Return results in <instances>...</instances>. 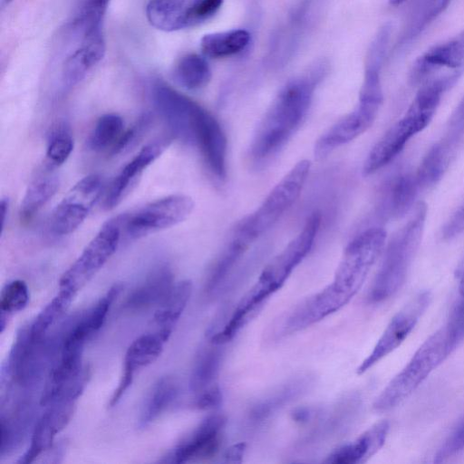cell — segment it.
<instances>
[{"instance_id": "cell-1", "label": "cell", "mask_w": 464, "mask_h": 464, "mask_svg": "<svg viewBox=\"0 0 464 464\" xmlns=\"http://www.w3.org/2000/svg\"><path fill=\"white\" fill-rule=\"evenodd\" d=\"M461 71L430 80L424 83L404 115L377 141L369 152L362 168L363 175H371L390 163L417 133L431 121L444 92L455 83Z\"/></svg>"}, {"instance_id": "cell-2", "label": "cell", "mask_w": 464, "mask_h": 464, "mask_svg": "<svg viewBox=\"0 0 464 464\" xmlns=\"http://www.w3.org/2000/svg\"><path fill=\"white\" fill-rule=\"evenodd\" d=\"M313 78L288 82L278 93L258 125L251 143V155L257 160L276 152L295 133L309 109Z\"/></svg>"}, {"instance_id": "cell-3", "label": "cell", "mask_w": 464, "mask_h": 464, "mask_svg": "<svg viewBox=\"0 0 464 464\" xmlns=\"http://www.w3.org/2000/svg\"><path fill=\"white\" fill-rule=\"evenodd\" d=\"M321 225V215L312 214L302 230L263 269L257 281L237 304L231 318L246 324L263 303L286 281L312 249Z\"/></svg>"}, {"instance_id": "cell-4", "label": "cell", "mask_w": 464, "mask_h": 464, "mask_svg": "<svg viewBox=\"0 0 464 464\" xmlns=\"http://www.w3.org/2000/svg\"><path fill=\"white\" fill-rule=\"evenodd\" d=\"M427 207L419 202L408 222L394 235L372 282L369 299L383 302L403 285L423 234Z\"/></svg>"}, {"instance_id": "cell-5", "label": "cell", "mask_w": 464, "mask_h": 464, "mask_svg": "<svg viewBox=\"0 0 464 464\" xmlns=\"http://www.w3.org/2000/svg\"><path fill=\"white\" fill-rule=\"evenodd\" d=\"M455 350L446 327L431 334L373 402L376 411H388L411 396Z\"/></svg>"}, {"instance_id": "cell-6", "label": "cell", "mask_w": 464, "mask_h": 464, "mask_svg": "<svg viewBox=\"0 0 464 464\" xmlns=\"http://www.w3.org/2000/svg\"><path fill=\"white\" fill-rule=\"evenodd\" d=\"M310 169V160L298 161L273 188L261 205L239 223L232 239L247 248L266 232L299 198Z\"/></svg>"}, {"instance_id": "cell-7", "label": "cell", "mask_w": 464, "mask_h": 464, "mask_svg": "<svg viewBox=\"0 0 464 464\" xmlns=\"http://www.w3.org/2000/svg\"><path fill=\"white\" fill-rule=\"evenodd\" d=\"M386 238L382 227H371L356 236L345 247L330 286L350 301L384 251Z\"/></svg>"}, {"instance_id": "cell-8", "label": "cell", "mask_w": 464, "mask_h": 464, "mask_svg": "<svg viewBox=\"0 0 464 464\" xmlns=\"http://www.w3.org/2000/svg\"><path fill=\"white\" fill-rule=\"evenodd\" d=\"M194 206L189 196L175 194L118 215L122 239H138L174 227L189 217Z\"/></svg>"}, {"instance_id": "cell-9", "label": "cell", "mask_w": 464, "mask_h": 464, "mask_svg": "<svg viewBox=\"0 0 464 464\" xmlns=\"http://www.w3.org/2000/svg\"><path fill=\"white\" fill-rule=\"evenodd\" d=\"M122 240L117 217L107 220L62 276L60 289L76 293L103 266Z\"/></svg>"}, {"instance_id": "cell-10", "label": "cell", "mask_w": 464, "mask_h": 464, "mask_svg": "<svg viewBox=\"0 0 464 464\" xmlns=\"http://www.w3.org/2000/svg\"><path fill=\"white\" fill-rule=\"evenodd\" d=\"M55 348L53 341L46 335L33 337L29 326L17 334L6 362L5 372L12 382L22 388L29 389L41 378Z\"/></svg>"}, {"instance_id": "cell-11", "label": "cell", "mask_w": 464, "mask_h": 464, "mask_svg": "<svg viewBox=\"0 0 464 464\" xmlns=\"http://www.w3.org/2000/svg\"><path fill=\"white\" fill-rule=\"evenodd\" d=\"M103 188V179L99 174H90L75 183L52 213V231L59 236L75 231L100 199Z\"/></svg>"}, {"instance_id": "cell-12", "label": "cell", "mask_w": 464, "mask_h": 464, "mask_svg": "<svg viewBox=\"0 0 464 464\" xmlns=\"http://www.w3.org/2000/svg\"><path fill=\"white\" fill-rule=\"evenodd\" d=\"M223 0H150L146 15L155 28L173 32L197 25L212 17Z\"/></svg>"}, {"instance_id": "cell-13", "label": "cell", "mask_w": 464, "mask_h": 464, "mask_svg": "<svg viewBox=\"0 0 464 464\" xmlns=\"http://www.w3.org/2000/svg\"><path fill=\"white\" fill-rule=\"evenodd\" d=\"M383 96L360 94L359 103L353 111L337 121L314 144V153L322 160L333 150L353 140L374 122Z\"/></svg>"}, {"instance_id": "cell-14", "label": "cell", "mask_w": 464, "mask_h": 464, "mask_svg": "<svg viewBox=\"0 0 464 464\" xmlns=\"http://www.w3.org/2000/svg\"><path fill=\"white\" fill-rule=\"evenodd\" d=\"M430 301L429 292L414 295L390 321L368 356L357 368L362 374L396 350L411 333Z\"/></svg>"}, {"instance_id": "cell-15", "label": "cell", "mask_w": 464, "mask_h": 464, "mask_svg": "<svg viewBox=\"0 0 464 464\" xmlns=\"http://www.w3.org/2000/svg\"><path fill=\"white\" fill-rule=\"evenodd\" d=\"M151 97L171 133L185 142L192 143L193 117L199 104L160 82L153 85Z\"/></svg>"}, {"instance_id": "cell-16", "label": "cell", "mask_w": 464, "mask_h": 464, "mask_svg": "<svg viewBox=\"0 0 464 464\" xmlns=\"http://www.w3.org/2000/svg\"><path fill=\"white\" fill-rule=\"evenodd\" d=\"M192 140L207 165L218 178L226 177L227 138L218 120L198 105L192 123Z\"/></svg>"}, {"instance_id": "cell-17", "label": "cell", "mask_w": 464, "mask_h": 464, "mask_svg": "<svg viewBox=\"0 0 464 464\" xmlns=\"http://www.w3.org/2000/svg\"><path fill=\"white\" fill-rule=\"evenodd\" d=\"M226 425L222 414H211L181 441L170 454V462L187 463L214 456L218 450Z\"/></svg>"}, {"instance_id": "cell-18", "label": "cell", "mask_w": 464, "mask_h": 464, "mask_svg": "<svg viewBox=\"0 0 464 464\" xmlns=\"http://www.w3.org/2000/svg\"><path fill=\"white\" fill-rule=\"evenodd\" d=\"M169 140L160 139L145 145L119 172L105 193L104 208L118 206L139 182L143 171L168 148Z\"/></svg>"}, {"instance_id": "cell-19", "label": "cell", "mask_w": 464, "mask_h": 464, "mask_svg": "<svg viewBox=\"0 0 464 464\" xmlns=\"http://www.w3.org/2000/svg\"><path fill=\"white\" fill-rule=\"evenodd\" d=\"M48 406L36 421L29 448L18 463L34 462L42 453L51 449L55 436L66 427L73 415L74 401H59Z\"/></svg>"}, {"instance_id": "cell-20", "label": "cell", "mask_w": 464, "mask_h": 464, "mask_svg": "<svg viewBox=\"0 0 464 464\" xmlns=\"http://www.w3.org/2000/svg\"><path fill=\"white\" fill-rule=\"evenodd\" d=\"M390 425L382 420L361 434L356 440L334 450L324 460L332 464L363 463L384 445Z\"/></svg>"}, {"instance_id": "cell-21", "label": "cell", "mask_w": 464, "mask_h": 464, "mask_svg": "<svg viewBox=\"0 0 464 464\" xmlns=\"http://www.w3.org/2000/svg\"><path fill=\"white\" fill-rule=\"evenodd\" d=\"M464 65V29L457 35L427 50L412 68L411 79L420 82L440 68L458 69Z\"/></svg>"}, {"instance_id": "cell-22", "label": "cell", "mask_w": 464, "mask_h": 464, "mask_svg": "<svg viewBox=\"0 0 464 464\" xmlns=\"http://www.w3.org/2000/svg\"><path fill=\"white\" fill-rule=\"evenodd\" d=\"M314 381V376L310 374L289 379L252 406L250 420L258 423L269 419L280 409L304 395L312 388Z\"/></svg>"}, {"instance_id": "cell-23", "label": "cell", "mask_w": 464, "mask_h": 464, "mask_svg": "<svg viewBox=\"0 0 464 464\" xmlns=\"http://www.w3.org/2000/svg\"><path fill=\"white\" fill-rule=\"evenodd\" d=\"M106 44L103 33L82 38L81 46L64 62L62 71L63 83L72 88L82 82L87 73L102 61Z\"/></svg>"}, {"instance_id": "cell-24", "label": "cell", "mask_w": 464, "mask_h": 464, "mask_svg": "<svg viewBox=\"0 0 464 464\" xmlns=\"http://www.w3.org/2000/svg\"><path fill=\"white\" fill-rule=\"evenodd\" d=\"M174 286V277L168 266L154 269L126 297L124 309L131 312L160 305Z\"/></svg>"}, {"instance_id": "cell-25", "label": "cell", "mask_w": 464, "mask_h": 464, "mask_svg": "<svg viewBox=\"0 0 464 464\" xmlns=\"http://www.w3.org/2000/svg\"><path fill=\"white\" fill-rule=\"evenodd\" d=\"M34 417L33 403L29 398L16 401L10 413L0 418V455L3 457L16 449L24 440Z\"/></svg>"}, {"instance_id": "cell-26", "label": "cell", "mask_w": 464, "mask_h": 464, "mask_svg": "<svg viewBox=\"0 0 464 464\" xmlns=\"http://www.w3.org/2000/svg\"><path fill=\"white\" fill-rule=\"evenodd\" d=\"M222 346L209 342L198 350L189 378V389L193 393L198 394L217 384L223 358Z\"/></svg>"}, {"instance_id": "cell-27", "label": "cell", "mask_w": 464, "mask_h": 464, "mask_svg": "<svg viewBox=\"0 0 464 464\" xmlns=\"http://www.w3.org/2000/svg\"><path fill=\"white\" fill-rule=\"evenodd\" d=\"M171 333V329L160 328L156 333L146 334L135 339L125 353L123 367L136 372L137 369L155 362L161 354L164 343Z\"/></svg>"}, {"instance_id": "cell-28", "label": "cell", "mask_w": 464, "mask_h": 464, "mask_svg": "<svg viewBox=\"0 0 464 464\" xmlns=\"http://www.w3.org/2000/svg\"><path fill=\"white\" fill-rule=\"evenodd\" d=\"M179 385L171 376H164L152 386L142 407L139 427L145 428L157 420L177 399Z\"/></svg>"}, {"instance_id": "cell-29", "label": "cell", "mask_w": 464, "mask_h": 464, "mask_svg": "<svg viewBox=\"0 0 464 464\" xmlns=\"http://www.w3.org/2000/svg\"><path fill=\"white\" fill-rule=\"evenodd\" d=\"M59 188V178L44 172L36 177L27 187L20 206L21 220H31L39 210L55 195Z\"/></svg>"}, {"instance_id": "cell-30", "label": "cell", "mask_w": 464, "mask_h": 464, "mask_svg": "<svg viewBox=\"0 0 464 464\" xmlns=\"http://www.w3.org/2000/svg\"><path fill=\"white\" fill-rule=\"evenodd\" d=\"M250 41V34L243 29L206 34L201 39V50L211 58H223L243 51Z\"/></svg>"}, {"instance_id": "cell-31", "label": "cell", "mask_w": 464, "mask_h": 464, "mask_svg": "<svg viewBox=\"0 0 464 464\" xmlns=\"http://www.w3.org/2000/svg\"><path fill=\"white\" fill-rule=\"evenodd\" d=\"M191 293L192 284L189 280L174 285L154 314V320L160 328L173 329L185 310Z\"/></svg>"}, {"instance_id": "cell-32", "label": "cell", "mask_w": 464, "mask_h": 464, "mask_svg": "<svg viewBox=\"0 0 464 464\" xmlns=\"http://www.w3.org/2000/svg\"><path fill=\"white\" fill-rule=\"evenodd\" d=\"M173 75L176 82L182 87L188 90H198L208 83L211 71L202 56L191 53L179 61Z\"/></svg>"}, {"instance_id": "cell-33", "label": "cell", "mask_w": 464, "mask_h": 464, "mask_svg": "<svg viewBox=\"0 0 464 464\" xmlns=\"http://www.w3.org/2000/svg\"><path fill=\"white\" fill-rule=\"evenodd\" d=\"M75 294L60 289L59 293L38 314L34 322L29 325L33 337L41 338L65 313L70 306Z\"/></svg>"}, {"instance_id": "cell-34", "label": "cell", "mask_w": 464, "mask_h": 464, "mask_svg": "<svg viewBox=\"0 0 464 464\" xmlns=\"http://www.w3.org/2000/svg\"><path fill=\"white\" fill-rule=\"evenodd\" d=\"M124 131L121 116L107 113L96 121L88 140L89 147L96 151L112 148Z\"/></svg>"}, {"instance_id": "cell-35", "label": "cell", "mask_w": 464, "mask_h": 464, "mask_svg": "<svg viewBox=\"0 0 464 464\" xmlns=\"http://www.w3.org/2000/svg\"><path fill=\"white\" fill-rule=\"evenodd\" d=\"M111 0H86L72 26L82 38L102 33V21Z\"/></svg>"}, {"instance_id": "cell-36", "label": "cell", "mask_w": 464, "mask_h": 464, "mask_svg": "<svg viewBox=\"0 0 464 464\" xmlns=\"http://www.w3.org/2000/svg\"><path fill=\"white\" fill-rule=\"evenodd\" d=\"M29 301L28 286L23 280H13L9 282L1 291L0 311L1 314H10L23 310Z\"/></svg>"}, {"instance_id": "cell-37", "label": "cell", "mask_w": 464, "mask_h": 464, "mask_svg": "<svg viewBox=\"0 0 464 464\" xmlns=\"http://www.w3.org/2000/svg\"><path fill=\"white\" fill-rule=\"evenodd\" d=\"M73 150L72 137L65 126L57 127L50 136L46 150L48 163L60 166L70 157Z\"/></svg>"}, {"instance_id": "cell-38", "label": "cell", "mask_w": 464, "mask_h": 464, "mask_svg": "<svg viewBox=\"0 0 464 464\" xmlns=\"http://www.w3.org/2000/svg\"><path fill=\"white\" fill-rule=\"evenodd\" d=\"M464 137V97L451 114L447 132L441 141L436 145L448 158L454 150V147Z\"/></svg>"}, {"instance_id": "cell-39", "label": "cell", "mask_w": 464, "mask_h": 464, "mask_svg": "<svg viewBox=\"0 0 464 464\" xmlns=\"http://www.w3.org/2000/svg\"><path fill=\"white\" fill-rule=\"evenodd\" d=\"M464 452V420L455 428L434 456V462L440 463Z\"/></svg>"}, {"instance_id": "cell-40", "label": "cell", "mask_w": 464, "mask_h": 464, "mask_svg": "<svg viewBox=\"0 0 464 464\" xmlns=\"http://www.w3.org/2000/svg\"><path fill=\"white\" fill-rule=\"evenodd\" d=\"M450 0H425L420 11L415 16L416 21L411 23L409 34H417L422 28L436 18L449 5Z\"/></svg>"}, {"instance_id": "cell-41", "label": "cell", "mask_w": 464, "mask_h": 464, "mask_svg": "<svg viewBox=\"0 0 464 464\" xmlns=\"http://www.w3.org/2000/svg\"><path fill=\"white\" fill-rule=\"evenodd\" d=\"M150 120L148 115H144L131 128L123 131L118 141L111 148V153L113 155L122 153L136 144L137 140L141 138L149 127Z\"/></svg>"}, {"instance_id": "cell-42", "label": "cell", "mask_w": 464, "mask_h": 464, "mask_svg": "<svg viewBox=\"0 0 464 464\" xmlns=\"http://www.w3.org/2000/svg\"><path fill=\"white\" fill-rule=\"evenodd\" d=\"M222 402V392L218 384L196 394L193 405L199 410H213Z\"/></svg>"}, {"instance_id": "cell-43", "label": "cell", "mask_w": 464, "mask_h": 464, "mask_svg": "<svg viewBox=\"0 0 464 464\" xmlns=\"http://www.w3.org/2000/svg\"><path fill=\"white\" fill-rule=\"evenodd\" d=\"M464 232V200L446 222L442 229L444 239H451Z\"/></svg>"}, {"instance_id": "cell-44", "label": "cell", "mask_w": 464, "mask_h": 464, "mask_svg": "<svg viewBox=\"0 0 464 464\" xmlns=\"http://www.w3.org/2000/svg\"><path fill=\"white\" fill-rule=\"evenodd\" d=\"M134 373L135 371L127 367H123V372L119 385L110 400V407H114L120 401L126 391L130 388L134 379Z\"/></svg>"}, {"instance_id": "cell-45", "label": "cell", "mask_w": 464, "mask_h": 464, "mask_svg": "<svg viewBox=\"0 0 464 464\" xmlns=\"http://www.w3.org/2000/svg\"><path fill=\"white\" fill-rule=\"evenodd\" d=\"M246 451V444L240 442L228 448L224 454V461L229 463L242 462Z\"/></svg>"}, {"instance_id": "cell-46", "label": "cell", "mask_w": 464, "mask_h": 464, "mask_svg": "<svg viewBox=\"0 0 464 464\" xmlns=\"http://www.w3.org/2000/svg\"><path fill=\"white\" fill-rule=\"evenodd\" d=\"M317 414V411L311 407H300L292 413V418L296 422H308Z\"/></svg>"}, {"instance_id": "cell-47", "label": "cell", "mask_w": 464, "mask_h": 464, "mask_svg": "<svg viewBox=\"0 0 464 464\" xmlns=\"http://www.w3.org/2000/svg\"><path fill=\"white\" fill-rule=\"evenodd\" d=\"M1 211H2V214H3V218H2V230H4L5 227V224H6V220H7V217H8V212H9V200L6 198H3L1 199Z\"/></svg>"}, {"instance_id": "cell-48", "label": "cell", "mask_w": 464, "mask_h": 464, "mask_svg": "<svg viewBox=\"0 0 464 464\" xmlns=\"http://www.w3.org/2000/svg\"><path fill=\"white\" fill-rule=\"evenodd\" d=\"M459 292L462 296H464V272L461 276L460 283H459Z\"/></svg>"}, {"instance_id": "cell-49", "label": "cell", "mask_w": 464, "mask_h": 464, "mask_svg": "<svg viewBox=\"0 0 464 464\" xmlns=\"http://www.w3.org/2000/svg\"><path fill=\"white\" fill-rule=\"evenodd\" d=\"M405 1H406V0H389L390 4H391L392 5H394V6H396V5H401L402 3H404Z\"/></svg>"}, {"instance_id": "cell-50", "label": "cell", "mask_w": 464, "mask_h": 464, "mask_svg": "<svg viewBox=\"0 0 464 464\" xmlns=\"http://www.w3.org/2000/svg\"><path fill=\"white\" fill-rule=\"evenodd\" d=\"M12 1H13V0H4V3H5V5H8V4H9V3H11Z\"/></svg>"}]
</instances>
